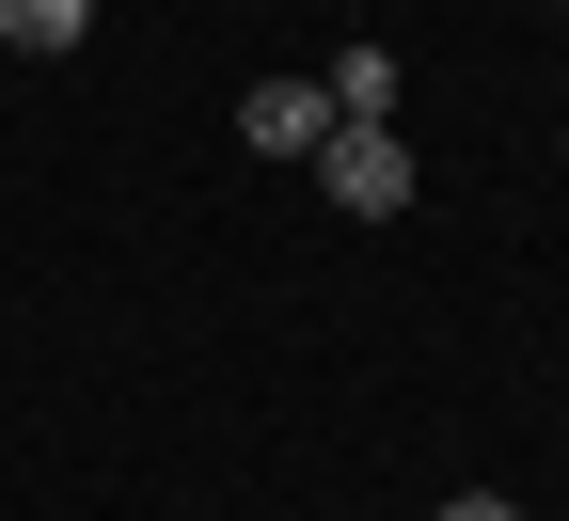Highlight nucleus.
Listing matches in <instances>:
<instances>
[{
	"instance_id": "f257e3e1",
	"label": "nucleus",
	"mask_w": 569,
	"mask_h": 521,
	"mask_svg": "<svg viewBox=\"0 0 569 521\" xmlns=\"http://www.w3.org/2000/svg\"><path fill=\"white\" fill-rule=\"evenodd\" d=\"M317 190H332L348 221H396V206H411V142H396V127H332V142H317Z\"/></svg>"
},
{
	"instance_id": "f03ea898",
	"label": "nucleus",
	"mask_w": 569,
	"mask_h": 521,
	"mask_svg": "<svg viewBox=\"0 0 569 521\" xmlns=\"http://www.w3.org/2000/svg\"><path fill=\"white\" fill-rule=\"evenodd\" d=\"M238 142H253V159H317V142H332V96L317 80H253L238 96Z\"/></svg>"
},
{
	"instance_id": "7ed1b4c3",
	"label": "nucleus",
	"mask_w": 569,
	"mask_h": 521,
	"mask_svg": "<svg viewBox=\"0 0 569 521\" xmlns=\"http://www.w3.org/2000/svg\"><path fill=\"white\" fill-rule=\"evenodd\" d=\"M332 127H396V48H332Z\"/></svg>"
},
{
	"instance_id": "20e7f679",
	"label": "nucleus",
	"mask_w": 569,
	"mask_h": 521,
	"mask_svg": "<svg viewBox=\"0 0 569 521\" xmlns=\"http://www.w3.org/2000/svg\"><path fill=\"white\" fill-rule=\"evenodd\" d=\"M96 32V0H0V48H32V63H63Z\"/></svg>"
},
{
	"instance_id": "39448f33",
	"label": "nucleus",
	"mask_w": 569,
	"mask_h": 521,
	"mask_svg": "<svg viewBox=\"0 0 569 521\" xmlns=\"http://www.w3.org/2000/svg\"><path fill=\"white\" fill-rule=\"evenodd\" d=\"M427 521H522V505L507 490H459V505H427Z\"/></svg>"
}]
</instances>
